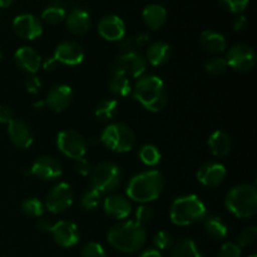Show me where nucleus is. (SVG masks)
I'll use <instances>...</instances> for the list:
<instances>
[{
	"mask_svg": "<svg viewBox=\"0 0 257 257\" xmlns=\"http://www.w3.org/2000/svg\"><path fill=\"white\" fill-rule=\"evenodd\" d=\"M73 89L67 84H58L54 85L45 97V105L53 112H63L67 109L73 102Z\"/></svg>",
	"mask_w": 257,
	"mask_h": 257,
	"instance_id": "obj_19",
	"label": "nucleus"
},
{
	"mask_svg": "<svg viewBox=\"0 0 257 257\" xmlns=\"http://www.w3.org/2000/svg\"><path fill=\"white\" fill-rule=\"evenodd\" d=\"M57 147L70 160L78 161L87 153V141L74 130H63L57 136Z\"/></svg>",
	"mask_w": 257,
	"mask_h": 257,
	"instance_id": "obj_9",
	"label": "nucleus"
},
{
	"mask_svg": "<svg viewBox=\"0 0 257 257\" xmlns=\"http://www.w3.org/2000/svg\"><path fill=\"white\" fill-rule=\"evenodd\" d=\"M208 148L210 152L212 153L215 157H225L230 153L231 147H232V142L231 138L225 131L216 130L215 132L211 133L207 141Z\"/></svg>",
	"mask_w": 257,
	"mask_h": 257,
	"instance_id": "obj_26",
	"label": "nucleus"
},
{
	"mask_svg": "<svg viewBox=\"0 0 257 257\" xmlns=\"http://www.w3.org/2000/svg\"><path fill=\"white\" fill-rule=\"evenodd\" d=\"M118 113V102L114 98H104L95 108V117L99 122H110Z\"/></svg>",
	"mask_w": 257,
	"mask_h": 257,
	"instance_id": "obj_28",
	"label": "nucleus"
},
{
	"mask_svg": "<svg viewBox=\"0 0 257 257\" xmlns=\"http://www.w3.org/2000/svg\"><path fill=\"white\" fill-rule=\"evenodd\" d=\"M45 105V103H44V100H42V102H37V103H34V107L35 108H38V109H40V108H43Z\"/></svg>",
	"mask_w": 257,
	"mask_h": 257,
	"instance_id": "obj_50",
	"label": "nucleus"
},
{
	"mask_svg": "<svg viewBox=\"0 0 257 257\" xmlns=\"http://www.w3.org/2000/svg\"><path fill=\"white\" fill-rule=\"evenodd\" d=\"M138 156H140V160L142 161V163H145L148 167H155V166H157L160 163L161 158H162L160 150L155 145L142 146Z\"/></svg>",
	"mask_w": 257,
	"mask_h": 257,
	"instance_id": "obj_32",
	"label": "nucleus"
},
{
	"mask_svg": "<svg viewBox=\"0 0 257 257\" xmlns=\"http://www.w3.org/2000/svg\"><path fill=\"white\" fill-rule=\"evenodd\" d=\"M155 217V211L148 203H141L140 207L136 210V222L145 226L146 223L151 222Z\"/></svg>",
	"mask_w": 257,
	"mask_h": 257,
	"instance_id": "obj_40",
	"label": "nucleus"
},
{
	"mask_svg": "<svg viewBox=\"0 0 257 257\" xmlns=\"http://www.w3.org/2000/svg\"><path fill=\"white\" fill-rule=\"evenodd\" d=\"M90 187L99 191L102 195L112 193L122 181V171L119 166L110 161H103L92 168Z\"/></svg>",
	"mask_w": 257,
	"mask_h": 257,
	"instance_id": "obj_7",
	"label": "nucleus"
},
{
	"mask_svg": "<svg viewBox=\"0 0 257 257\" xmlns=\"http://www.w3.org/2000/svg\"><path fill=\"white\" fill-rule=\"evenodd\" d=\"M103 210L108 217L122 221L130 217L132 212V205L125 196L119 193H108L103 200Z\"/></svg>",
	"mask_w": 257,
	"mask_h": 257,
	"instance_id": "obj_16",
	"label": "nucleus"
},
{
	"mask_svg": "<svg viewBox=\"0 0 257 257\" xmlns=\"http://www.w3.org/2000/svg\"><path fill=\"white\" fill-rule=\"evenodd\" d=\"M228 65L225 58L213 57L205 64V70L211 75H222L227 70Z\"/></svg>",
	"mask_w": 257,
	"mask_h": 257,
	"instance_id": "obj_35",
	"label": "nucleus"
},
{
	"mask_svg": "<svg viewBox=\"0 0 257 257\" xmlns=\"http://www.w3.org/2000/svg\"><path fill=\"white\" fill-rule=\"evenodd\" d=\"M207 215V207L196 195H186L176 198L170 208L171 221L177 226H191L203 222Z\"/></svg>",
	"mask_w": 257,
	"mask_h": 257,
	"instance_id": "obj_4",
	"label": "nucleus"
},
{
	"mask_svg": "<svg viewBox=\"0 0 257 257\" xmlns=\"http://www.w3.org/2000/svg\"><path fill=\"white\" fill-rule=\"evenodd\" d=\"M107 238L114 250L123 253H135L145 246L147 231L145 226L136 221H120L112 226Z\"/></svg>",
	"mask_w": 257,
	"mask_h": 257,
	"instance_id": "obj_2",
	"label": "nucleus"
},
{
	"mask_svg": "<svg viewBox=\"0 0 257 257\" xmlns=\"http://www.w3.org/2000/svg\"><path fill=\"white\" fill-rule=\"evenodd\" d=\"M8 136L10 142L20 150H28L34 142V135L30 125L24 120L17 118H14L8 124Z\"/></svg>",
	"mask_w": 257,
	"mask_h": 257,
	"instance_id": "obj_18",
	"label": "nucleus"
},
{
	"mask_svg": "<svg viewBox=\"0 0 257 257\" xmlns=\"http://www.w3.org/2000/svg\"><path fill=\"white\" fill-rule=\"evenodd\" d=\"M20 210L28 217L40 218L45 212V205L39 198H27L20 205Z\"/></svg>",
	"mask_w": 257,
	"mask_h": 257,
	"instance_id": "obj_31",
	"label": "nucleus"
},
{
	"mask_svg": "<svg viewBox=\"0 0 257 257\" xmlns=\"http://www.w3.org/2000/svg\"><path fill=\"white\" fill-rule=\"evenodd\" d=\"M248 257H257V256L256 255H250Z\"/></svg>",
	"mask_w": 257,
	"mask_h": 257,
	"instance_id": "obj_52",
	"label": "nucleus"
},
{
	"mask_svg": "<svg viewBox=\"0 0 257 257\" xmlns=\"http://www.w3.org/2000/svg\"><path fill=\"white\" fill-rule=\"evenodd\" d=\"M248 28V19L242 14H238L233 20V29L236 32H245Z\"/></svg>",
	"mask_w": 257,
	"mask_h": 257,
	"instance_id": "obj_45",
	"label": "nucleus"
},
{
	"mask_svg": "<svg viewBox=\"0 0 257 257\" xmlns=\"http://www.w3.org/2000/svg\"><path fill=\"white\" fill-rule=\"evenodd\" d=\"M98 34L107 42H120L125 35V24L118 15L103 17L97 25Z\"/></svg>",
	"mask_w": 257,
	"mask_h": 257,
	"instance_id": "obj_17",
	"label": "nucleus"
},
{
	"mask_svg": "<svg viewBox=\"0 0 257 257\" xmlns=\"http://www.w3.org/2000/svg\"><path fill=\"white\" fill-rule=\"evenodd\" d=\"M50 233L54 242L63 248L74 247L80 238L79 228L72 221H58L53 225Z\"/></svg>",
	"mask_w": 257,
	"mask_h": 257,
	"instance_id": "obj_13",
	"label": "nucleus"
},
{
	"mask_svg": "<svg viewBox=\"0 0 257 257\" xmlns=\"http://www.w3.org/2000/svg\"><path fill=\"white\" fill-rule=\"evenodd\" d=\"M227 170L222 163L207 162L197 171V180L205 187H218L225 181Z\"/></svg>",
	"mask_w": 257,
	"mask_h": 257,
	"instance_id": "obj_20",
	"label": "nucleus"
},
{
	"mask_svg": "<svg viewBox=\"0 0 257 257\" xmlns=\"http://www.w3.org/2000/svg\"><path fill=\"white\" fill-rule=\"evenodd\" d=\"M65 25L73 35H84L92 27L89 13L83 9H74L65 17Z\"/></svg>",
	"mask_w": 257,
	"mask_h": 257,
	"instance_id": "obj_22",
	"label": "nucleus"
},
{
	"mask_svg": "<svg viewBox=\"0 0 257 257\" xmlns=\"http://www.w3.org/2000/svg\"><path fill=\"white\" fill-rule=\"evenodd\" d=\"M225 206L235 217L251 218L257 212V190L253 185L243 183L228 191Z\"/></svg>",
	"mask_w": 257,
	"mask_h": 257,
	"instance_id": "obj_5",
	"label": "nucleus"
},
{
	"mask_svg": "<svg viewBox=\"0 0 257 257\" xmlns=\"http://www.w3.org/2000/svg\"><path fill=\"white\" fill-rule=\"evenodd\" d=\"M140 257H162V255L157 248H148V250L143 251Z\"/></svg>",
	"mask_w": 257,
	"mask_h": 257,
	"instance_id": "obj_48",
	"label": "nucleus"
},
{
	"mask_svg": "<svg viewBox=\"0 0 257 257\" xmlns=\"http://www.w3.org/2000/svg\"><path fill=\"white\" fill-rule=\"evenodd\" d=\"M30 175H34L42 181H54L62 177V163L52 156H40L29 168Z\"/></svg>",
	"mask_w": 257,
	"mask_h": 257,
	"instance_id": "obj_12",
	"label": "nucleus"
},
{
	"mask_svg": "<svg viewBox=\"0 0 257 257\" xmlns=\"http://www.w3.org/2000/svg\"><path fill=\"white\" fill-rule=\"evenodd\" d=\"M257 237V227L256 226H247V227L243 228L241 231L240 236H238V240H237V245L240 247H248V246L252 245L253 242L256 241Z\"/></svg>",
	"mask_w": 257,
	"mask_h": 257,
	"instance_id": "obj_38",
	"label": "nucleus"
},
{
	"mask_svg": "<svg viewBox=\"0 0 257 257\" xmlns=\"http://www.w3.org/2000/svg\"><path fill=\"white\" fill-rule=\"evenodd\" d=\"M241 247L237 243L225 242L220 248L217 257H241Z\"/></svg>",
	"mask_w": 257,
	"mask_h": 257,
	"instance_id": "obj_41",
	"label": "nucleus"
},
{
	"mask_svg": "<svg viewBox=\"0 0 257 257\" xmlns=\"http://www.w3.org/2000/svg\"><path fill=\"white\" fill-rule=\"evenodd\" d=\"M75 168H77V172L79 173L80 176H89L90 172H92V165L88 160H85L84 157L80 158V160L75 161Z\"/></svg>",
	"mask_w": 257,
	"mask_h": 257,
	"instance_id": "obj_43",
	"label": "nucleus"
},
{
	"mask_svg": "<svg viewBox=\"0 0 257 257\" xmlns=\"http://www.w3.org/2000/svg\"><path fill=\"white\" fill-rule=\"evenodd\" d=\"M65 17H67V13H65L64 8L57 7V5L47 8L42 13V19L50 25L60 24L64 22Z\"/></svg>",
	"mask_w": 257,
	"mask_h": 257,
	"instance_id": "obj_34",
	"label": "nucleus"
},
{
	"mask_svg": "<svg viewBox=\"0 0 257 257\" xmlns=\"http://www.w3.org/2000/svg\"><path fill=\"white\" fill-rule=\"evenodd\" d=\"M85 53L82 45L78 44L77 42H72V40H64V42L59 43L54 49V58L58 63L64 65H69V67H74V65H79L80 63L84 60Z\"/></svg>",
	"mask_w": 257,
	"mask_h": 257,
	"instance_id": "obj_15",
	"label": "nucleus"
},
{
	"mask_svg": "<svg viewBox=\"0 0 257 257\" xmlns=\"http://www.w3.org/2000/svg\"><path fill=\"white\" fill-rule=\"evenodd\" d=\"M102 193L99 191L94 190V188L90 187L89 190L85 191L84 193L80 197V207L85 211H94L95 208H98V206L102 202Z\"/></svg>",
	"mask_w": 257,
	"mask_h": 257,
	"instance_id": "obj_33",
	"label": "nucleus"
},
{
	"mask_svg": "<svg viewBox=\"0 0 257 257\" xmlns=\"http://www.w3.org/2000/svg\"><path fill=\"white\" fill-rule=\"evenodd\" d=\"M74 202V191L67 182H59L50 188L45 197V208L49 212L63 213L72 207Z\"/></svg>",
	"mask_w": 257,
	"mask_h": 257,
	"instance_id": "obj_10",
	"label": "nucleus"
},
{
	"mask_svg": "<svg viewBox=\"0 0 257 257\" xmlns=\"http://www.w3.org/2000/svg\"><path fill=\"white\" fill-rule=\"evenodd\" d=\"M153 243L156 248H158V251L170 250L175 245V240H173V236L167 231H158L153 237Z\"/></svg>",
	"mask_w": 257,
	"mask_h": 257,
	"instance_id": "obj_37",
	"label": "nucleus"
},
{
	"mask_svg": "<svg viewBox=\"0 0 257 257\" xmlns=\"http://www.w3.org/2000/svg\"><path fill=\"white\" fill-rule=\"evenodd\" d=\"M135 99L148 112L158 113L167 105L168 94L166 85L160 77L143 74L132 87Z\"/></svg>",
	"mask_w": 257,
	"mask_h": 257,
	"instance_id": "obj_1",
	"label": "nucleus"
},
{
	"mask_svg": "<svg viewBox=\"0 0 257 257\" xmlns=\"http://www.w3.org/2000/svg\"><path fill=\"white\" fill-rule=\"evenodd\" d=\"M171 54H172V50H171L170 44L162 42V40H158V42L152 43L147 48L146 60L153 67H161L170 60Z\"/></svg>",
	"mask_w": 257,
	"mask_h": 257,
	"instance_id": "obj_25",
	"label": "nucleus"
},
{
	"mask_svg": "<svg viewBox=\"0 0 257 257\" xmlns=\"http://www.w3.org/2000/svg\"><path fill=\"white\" fill-rule=\"evenodd\" d=\"M2 58H3V53H2V50H0V60H2Z\"/></svg>",
	"mask_w": 257,
	"mask_h": 257,
	"instance_id": "obj_51",
	"label": "nucleus"
},
{
	"mask_svg": "<svg viewBox=\"0 0 257 257\" xmlns=\"http://www.w3.org/2000/svg\"><path fill=\"white\" fill-rule=\"evenodd\" d=\"M112 74H122L127 78L138 79L142 77L147 69V60L142 54L137 52L122 53L109 63Z\"/></svg>",
	"mask_w": 257,
	"mask_h": 257,
	"instance_id": "obj_8",
	"label": "nucleus"
},
{
	"mask_svg": "<svg viewBox=\"0 0 257 257\" xmlns=\"http://www.w3.org/2000/svg\"><path fill=\"white\" fill-rule=\"evenodd\" d=\"M13 3H14V0H0V8H3V9L9 8Z\"/></svg>",
	"mask_w": 257,
	"mask_h": 257,
	"instance_id": "obj_49",
	"label": "nucleus"
},
{
	"mask_svg": "<svg viewBox=\"0 0 257 257\" xmlns=\"http://www.w3.org/2000/svg\"><path fill=\"white\" fill-rule=\"evenodd\" d=\"M58 64H59V63H58L54 58L50 57L42 63V67L44 68L47 72H54V70L58 68Z\"/></svg>",
	"mask_w": 257,
	"mask_h": 257,
	"instance_id": "obj_47",
	"label": "nucleus"
},
{
	"mask_svg": "<svg viewBox=\"0 0 257 257\" xmlns=\"http://www.w3.org/2000/svg\"><path fill=\"white\" fill-rule=\"evenodd\" d=\"M13 30L20 39L34 40L43 34V24L35 15L20 14L13 20Z\"/></svg>",
	"mask_w": 257,
	"mask_h": 257,
	"instance_id": "obj_14",
	"label": "nucleus"
},
{
	"mask_svg": "<svg viewBox=\"0 0 257 257\" xmlns=\"http://www.w3.org/2000/svg\"><path fill=\"white\" fill-rule=\"evenodd\" d=\"M13 119H14L13 110L8 105L0 104V123L2 124H9Z\"/></svg>",
	"mask_w": 257,
	"mask_h": 257,
	"instance_id": "obj_44",
	"label": "nucleus"
},
{
	"mask_svg": "<svg viewBox=\"0 0 257 257\" xmlns=\"http://www.w3.org/2000/svg\"><path fill=\"white\" fill-rule=\"evenodd\" d=\"M171 257H202V253L195 241L183 238L172 246Z\"/></svg>",
	"mask_w": 257,
	"mask_h": 257,
	"instance_id": "obj_29",
	"label": "nucleus"
},
{
	"mask_svg": "<svg viewBox=\"0 0 257 257\" xmlns=\"http://www.w3.org/2000/svg\"><path fill=\"white\" fill-rule=\"evenodd\" d=\"M163 187L165 178L160 171H145L131 178L127 185V196L136 202L150 203L162 195Z\"/></svg>",
	"mask_w": 257,
	"mask_h": 257,
	"instance_id": "obj_3",
	"label": "nucleus"
},
{
	"mask_svg": "<svg viewBox=\"0 0 257 257\" xmlns=\"http://www.w3.org/2000/svg\"><path fill=\"white\" fill-rule=\"evenodd\" d=\"M53 225H54V223L50 222V220L40 217L39 220L37 221V223H35V227H37V230L40 231V232H50Z\"/></svg>",
	"mask_w": 257,
	"mask_h": 257,
	"instance_id": "obj_46",
	"label": "nucleus"
},
{
	"mask_svg": "<svg viewBox=\"0 0 257 257\" xmlns=\"http://www.w3.org/2000/svg\"><path fill=\"white\" fill-rule=\"evenodd\" d=\"M109 90L117 97H127L132 93V84L130 78L122 74H113L108 83Z\"/></svg>",
	"mask_w": 257,
	"mask_h": 257,
	"instance_id": "obj_30",
	"label": "nucleus"
},
{
	"mask_svg": "<svg viewBox=\"0 0 257 257\" xmlns=\"http://www.w3.org/2000/svg\"><path fill=\"white\" fill-rule=\"evenodd\" d=\"M200 45L205 52L210 54H220L226 50L227 40L221 33L215 30H205L201 33Z\"/></svg>",
	"mask_w": 257,
	"mask_h": 257,
	"instance_id": "obj_24",
	"label": "nucleus"
},
{
	"mask_svg": "<svg viewBox=\"0 0 257 257\" xmlns=\"http://www.w3.org/2000/svg\"><path fill=\"white\" fill-rule=\"evenodd\" d=\"M231 69L238 73H247L255 67L256 52L247 44H235L228 49L227 57L225 58Z\"/></svg>",
	"mask_w": 257,
	"mask_h": 257,
	"instance_id": "obj_11",
	"label": "nucleus"
},
{
	"mask_svg": "<svg viewBox=\"0 0 257 257\" xmlns=\"http://www.w3.org/2000/svg\"><path fill=\"white\" fill-rule=\"evenodd\" d=\"M14 58L18 67L24 70V72L29 73V74H37L38 70L42 67V57L32 47H27V45L20 47L15 52Z\"/></svg>",
	"mask_w": 257,
	"mask_h": 257,
	"instance_id": "obj_21",
	"label": "nucleus"
},
{
	"mask_svg": "<svg viewBox=\"0 0 257 257\" xmlns=\"http://www.w3.org/2000/svg\"><path fill=\"white\" fill-rule=\"evenodd\" d=\"M203 226H205V232L211 240L222 241L225 240L228 233L227 223L218 216H210L203 220Z\"/></svg>",
	"mask_w": 257,
	"mask_h": 257,
	"instance_id": "obj_27",
	"label": "nucleus"
},
{
	"mask_svg": "<svg viewBox=\"0 0 257 257\" xmlns=\"http://www.w3.org/2000/svg\"><path fill=\"white\" fill-rule=\"evenodd\" d=\"M80 257H107L104 247L99 242H90L85 243L80 251Z\"/></svg>",
	"mask_w": 257,
	"mask_h": 257,
	"instance_id": "obj_39",
	"label": "nucleus"
},
{
	"mask_svg": "<svg viewBox=\"0 0 257 257\" xmlns=\"http://www.w3.org/2000/svg\"><path fill=\"white\" fill-rule=\"evenodd\" d=\"M167 9L161 4L146 5L142 12V19L151 30H158L167 22Z\"/></svg>",
	"mask_w": 257,
	"mask_h": 257,
	"instance_id": "obj_23",
	"label": "nucleus"
},
{
	"mask_svg": "<svg viewBox=\"0 0 257 257\" xmlns=\"http://www.w3.org/2000/svg\"><path fill=\"white\" fill-rule=\"evenodd\" d=\"M24 85L27 92L33 95L38 94L40 89H42V82H40V79L35 74H30V77H28L27 80H25Z\"/></svg>",
	"mask_w": 257,
	"mask_h": 257,
	"instance_id": "obj_42",
	"label": "nucleus"
},
{
	"mask_svg": "<svg viewBox=\"0 0 257 257\" xmlns=\"http://www.w3.org/2000/svg\"><path fill=\"white\" fill-rule=\"evenodd\" d=\"M100 142L117 153L130 152L136 146V135L124 123H110L100 133Z\"/></svg>",
	"mask_w": 257,
	"mask_h": 257,
	"instance_id": "obj_6",
	"label": "nucleus"
},
{
	"mask_svg": "<svg viewBox=\"0 0 257 257\" xmlns=\"http://www.w3.org/2000/svg\"><path fill=\"white\" fill-rule=\"evenodd\" d=\"M221 7L232 14H242L247 9L250 0H218Z\"/></svg>",
	"mask_w": 257,
	"mask_h": 257,
	"instance_id": "obj_36",
	"label": "nucleus"
}]
</instances>
